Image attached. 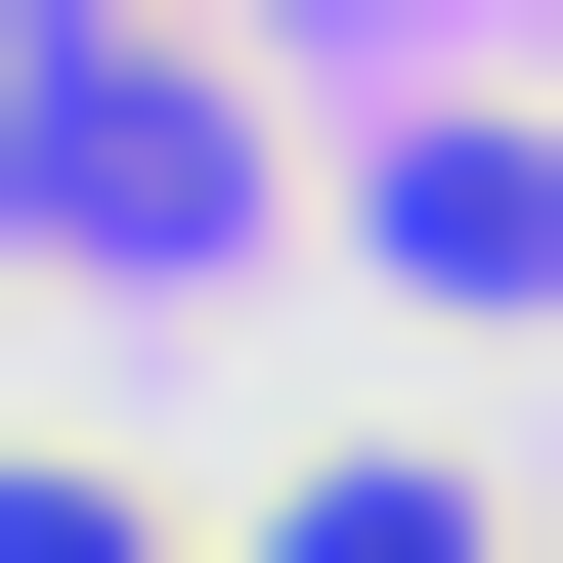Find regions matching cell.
I'll return each mask as SVG.
<instances>
[{"mask_svg": "<svg viewBox=\"0 0 563 563\" xmlns=\"http://www.w3.org/2000/svg\"><path fill=\"white\" fill-rule=\"evenodd\" d=\"M44 217H131V261L217 217V87H174V44H87V0H44Z\"/></svg>", "mask_w": 563, "mask_h": 563, "instance_id": "6da1fadb", "label": "cell"}, {"mask_svg": "<svg viewBox=\"0 0 563 563\" xmlns=\"http://www.w3.org/2000/svg\"><path fill=\"white\" fill-rule=\"evenodd\" d=\"M390 303H563V131H390Z\"/></svg>", "mask_w": 563, "mask_h": 563, "instance_id": "7a4b0ae2", "label": "cell"}, {"mask_svg": "<svg viewBox=\"0 0 563 563\" xmlns=\"http://www.w3.org/2000/svg\"><path fill=\"white\" fill-rule=\"evenodd\" d=\"M261 563H520V520H477V477H303Z\"/></svg>", "mask_w": 563, "mask_h": 563, "instance_id": "3957f363", "label": "cell"}, {"mask_svg": "<svg viewBox=\"0 0 563 563\" xmlns=\"http://www.w3.org/2000/svg\"><path fill=\"white\" fill-rule=\"evenodd\" d=\"M0 563H174V520H131V477H0Z\"/></svg>", "mask_w": 563, "mask_h": 563, "instance_id": "277c9868", "label": "cell"}]
</instances>
